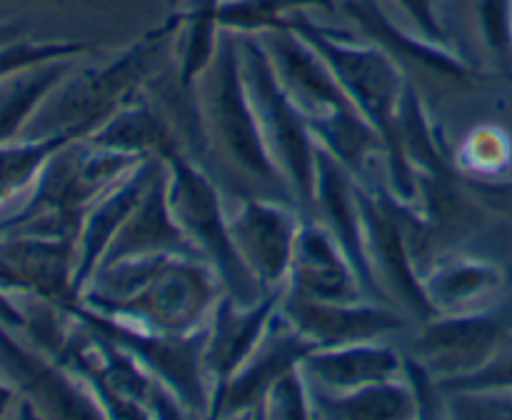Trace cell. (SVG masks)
Listing matches in <instances>:
<instances>
[{"label":"cell","instance_id":"1","mask_svg":"<svg viewBox=\"0 0 512 420\" xmlns=\"http://www.w3.org/2000/svg\"><path fill=\"white\" fill-rule=\"evenodd\" d=\"M223 293V280L203 258L158 253L100 265L80 300L143 333L193 335L208 325Z\"/></svg>","mask_w":512,"mask_h":420},{"label":"cell","instance_id":"2","mask_svg":"<svg viewBox=\"0 0 512 420\" xmlns=\"http://www.w3.org/2000/svg\"><path fill=\"white\" fill-rule=\"evenodd\" d=\"M185 28V13L175 10L158 28L140 35L123 53L108 63L73 73L43 100L28 125L25 138L70 133L75 138H88L110 115L118 113L150 80L160 73L168 60L173 38Z\"/></svg>","mask_w":512,"mask_h":420},{"label":"cell","instance_id":"3","mask_svg":"<svg viewBox=\"0 0 512 420\" xmlns=\"http://www.w3.org/2000/svg\"><path fill=\"white\" fill-rule=\"evenodd\" d=\"M285 28L303 35L315 50L333 68L335 78L343 85L348 98L360 110L365 120L383 138L385 145V170H388L390 193L398 195L405 203L418 200V180L413 170L403 160L398 140V108L403 100V90L408 85L403 70L373 43H358L350 33L330 30L313 23L300 10L285 20Z\"/></svg>","mask_w":512,"mask_h":420},{"label":"cell","instance_id":"4","mask_svg":"<svg viewBox=\"0 0 512 420\" xmlns=\"http://www.w3.org/2000/svg\"><path fill=\"white\" fill-rule=\"evenodd\" d=\"M145 158L100 148L90 140L63 145L35 178L23 208L0 220L3 235H45L78 240L85 213Z\"/></svg>","mask_w":512,"mask_h":420},{"label":"cell","instance_id":"5","mask_svg":"<svg viewBox=\"0 0 512 420\" xmlns=\"http://www.w3.org/2000/svg\"><path fill=\"white\" fill-rule=\"evenodd\" d=\"M203 105H200V125H203L205 145H215L235 168L248 173L260 183H283L278 165L260 133L258 115L243 70V50L240 35L233 30H220L218 48L205 70Z\"/></svg>","mask_w":512,"mask_h":420},{"label":"cell","instance_id":"6","mask_svg":"<svg viewBox=\"0 0 512 420\" xmlns=\"http://www.w3.org/2000/svg\"><path fill=\"white\" fill-rule=\"evenodd\" d=\"M168 168V203L180 230L195 253L218 273L223 288L235 303L253 305L265 295L230 233V213L213 180L188 153H175L163 160Z\"/></svg>","mask_w":512,"mask_h":420},{"label":"cell","instance_id":"7","mask_svg":"<svg viewBox=\"0 0 512 420\" xmlns=\"http://www.w3.org/2000/svg\"><path fill=\"white\" fill-rule=\"evenodd\" d=\"M243 70L265 145L300 208H313L318 140L295 100L280 83L260 35H240Z\"/></svg>","mask_w":512,"mask_h":420},{"label":"cell","instance_id":"8","mask_svg":"<svg viewBox=\"0 0 512 420\" xmlns=\"http://www.w3.org/2000/svg\"><path fill=\"white\" fill-rule=\"evenodd\" d=\"M510 338L512 310L490 305L473 313L435 315L420 323L408 355L440 383L478 373L508 348Z\"/></svg>","mask_w":512,"mask_h":420},{"label":"cell","instance_id":"9","mask_svg":"<svg viewBox=\"0 0 512 420\" xmlns=\"http://www.w3.org/2000/svg\"><path fill=\"white\" fill-rule=\"evenodd\" d=\"M338 8L360 28L368 43L378 45L410 83H423L430 88L465 90L483 80V75L465 58H460L450 45L435 43L420 33H408L385 15L378 0H335Z\"/></svg>","mask_w":512,"mask_h":420},{"label":"cell","instance_id":"10","mask_svg":"<svg viewBox=\"0 0 512 420\" xmlns=\"http://www.w3.org/2000/svg\"><path fill=\"white\" fill-rule=\"evenodd\" d=\"M280 83L308 120L310 130L333 123L350 113H360L335 78L323 55L295 30L275 28L260 35Z\"/></svg>","mask_w":512,"mask_h":420},{"label":"cell","instance_id":"11","mask_svg":"<svg viewBox=\"0 0 512 420\" xmlns=\"http://www.w3.org/2000/svg\"><path fill=\"white\" fill-rule=\"evenodd\" d=\"M78 240L45 235H3L0 238V288L58 308L78 303L75 288Z\"/></svg>","mask_w":512,"mask_h":420},{"label":"cell","instance_id":"12","mask_svg":"<svg viewBox=\"0 0 512 420\" xmlns=\"http://www.w3.org/2000/svg\"><path fill=\"white\" fill-rule=\"evenodd\" d=\"M300 223L298 210L275 200L243 198L230 213V233L240 258L265 293L288 288Z\"/></svg>","mask_w":512,"mask_h":420},{"label":"cell","instance_id":"13","mask_svg":"<svg viewBox=\"0 0 512 420\" xmlns=\"http://www.w3.org/2000/svg\"><path fill=\"white\" fill-rule=\"evenodd\" d=\"M280 315L313 348L380 340L405 328V318L390 303L370 298L353 300V303H330V300L305 298L290 288L280 300Z\"/></svg>","mask_w":512,"mask_h":420},{"label":"cell","instance_id":"14","mask_svg":"<svg viewBox=\"0 0 512 420\" xmlns=\"http://www.w3.org/2000/svg\"><path fill=\"white\" fill-rule=\"evenodd\" d=\"M0 370L35 405L38 415L53 418H105L88 385L48 353H35L15 343L0 325Z\"/></svg>","mask_w":512,"mask_h":420},{"label":"cell","instance_id":"15","mask_svg":"<svg viewBox=\"0 0 512 420\" xmlns=\"http://www.w3.org/2000/svg\"><path fill=\"white\" fill-rule=\"evenodd\" d=\"M310 350H315L313 345L280 315L278 308L268 333L260 340L248 363L213 398L210 418H263L265 395L270 385L285 370L303 363Z\"/></svg>","mask_w":512,"mask_h":420},{"label":"cell","instance_id":"16","mask_svg":"<svg viewBox=\"0 0 512 420\" xmlns=\"http://www.w3.org/2000/svg\"><path fill=\"white\" fill-rule=\"evenodd\" d=\"M285 290L288 288L265 293L253 305L235 303L228 293H223V298L218 300L208 325H205L203 353L205 375H208L213 398L255 353L278 313Z\"/></svg>","mask_w":512,"mask_h":420},{"label":"cell","instance_id":"17","mask_svg":"<svg viewBox=\"0 0 512 420\" xmlns=\"http://www.w3.org/2000/svg\"><path fill=\"white\" fill-rule=\"evenodd\" d=\"M313 208H318V220L325 223V228L335 235L340 248L345 250V255L353 263V268L358 270L365 295L370 300L390 303V298L383 293L378 278H375V270L368 258L358 178L348 168H343L333 155L325 153L323 148H318V180H315Z\"/></svg>","mask_w":512,"mask_h":420},{"label":"cell","instance_id":"18","mask_svg":"<svg viewBox=\"0 0 512 420\" xmlns=\"http://www.w3.org/2000/svg\"><path fill=\"white\" fill-rule=\"evenodd\" d=\"M288 288L305 298L330 303H353L368 298L358 270L353 268L335 235L318 218H303L300 223Z\"/></svg>","mask_w":512,"mask_h":420},{"label":"cell","instance_id":"19","mask_svg":"<svg viewBox=\"0 0 512 420\" xmlns=\"http://www.w3.org/2000/svg\"><path fill=\"white\" fill-rule=\"evenodd\" d=\"M160 168H163V160L160 158L140 160L113 188L105 190L95 200L93 208L85 213L83 228H80L78 235V265H75V288H78V293H83L85 285L93 280L95 270L103 263L110 243L118 235V230L123 228L125 220L130 218L135 205L140 203L150 180L155 178Z\"/></svg>","mask_w":512,"mask_h":420},{"label":"cell","instance_id":"20","mask_svg":"<svg viewBox=\"0 0 512 420\" xmlns=\"http://www.w3.org/2000/svg\"><path fill=\"white\" fill-rule=\"evenodd\" d=\"M405 365L408 355L383 343V338L335 345V348H315L303 360L310 385L330 393L400 380L405 378Z\"/></svg>","mask_w":512,"mask_h":420},{"label":"cell","instance_id":"21","mask_svg":"<svg viewBox=\"0 0 512 420\" xmlns=\"http://www.w3.org/2000/svg\"><path fill=\"white\" fill-rule=\"evenodd\" d=\"M508 273L490 260L470 255H438L420 275L423 293L435 315H458L490 308L508 285Z\"/></svg>","mask_w":512,"mask_h":420},{"label":"cell","instance_id":"22","mask_svg":"<svg viewBox=\"0 0 512 420\" xmlns=\"http://www.w3.org/2000/svg\"><path fill=\"white\" fill-rule=\"evenodd\" d=\"M158 253H190L198 255L180 230L178 220H175L173 210L168 203V168L155 173L150 180L148 190L143 193L140 203L125 220L123 228L110 243L108 253H105L103 263H118V260L128 258H143V255H158ZM200 258V255H198Z\"/></svg>","mask_w":512,"mask_h":420},{"label":"cell","instance_id":"23","mask_svg":"<svg viewBox=\"0 0 512 420\" xmlns=\"http://www.w3.org/2000/svg\"><path fill=\"white\" fill-rule=\"evenodd\" d=\"M85 140L135 158L168 160L175 153H188V145L180 138L175 123L150 98L148 88L140 90Z\"/></svg>","mask_w":512,"mask_h":420},{"label":"cell","instance_id":"24","mask_svg":"<svg viewBox=\"0 0 512 420\" xmlns=\"http://www.w3.org/2000/svg\"><path fill=\"white\" fill-rule=\"evenodd\" d=\"M313 388V385H310ZM315 418L325 420H410L420 418L418 398L408 378L330 393L313 388Z\"/></svg>","mask_w":512,"mask_h":420},{"label":"cell","instance_id":"25","mask_svg":"<svg viewBox=\"0 0 512 420\" xmlns=\"http://www.w3.org/2000/svg\"><path fill=\"white\" fill-rule=\"evenodd\" d=\"M75 58L53 60L0 80V143L15 140L43 100L68 78Z\"/></svg>","mask_w":512,"mask_h":420},{"label":"cell","instance_id":"26","mask_svg":"<svg viewBox=\"0 0 512 420\" xmlns=\"http://www.w3.org/2000/svg\"><path fill=\"white\" fill-rule=\"evenodd\" d=\"M75 135L58 133L43 138H20L0 143V203L10 200L35 183L40 170L63 145L73 143Z\"/></svg>","mask_w":512,"mask_h":420},{"label":"cell","instance_id":"27","mask_svg":"<svg viewBox=\"0 0 512 420\" xmlns=\"http://www.w3.org/2000/svg\"><path fill=\"white\" fill-rule=\"evenodd\" d=\"M305 8L338 10L335 0H223L218 13L220 30H233L238 35H263L268 30L283 28L285 20Z\"/></svg>","mask_w":512,"mask_h":420},{"label":"cell","instance_id":"28","mask_svg":"<svg viewBox=\"0 0 512 420\" xmlns=\"http://www.w3.org/2000/svg\"><path fill=\"white\" fill-rule=\"evenodd\" d=\"M453 160L468 178H498L512 160V140L498 125H478L460 140Z\"/></svg>","mask_w":512,"mask_h":420},{"label":"cell","instance_id":"29","mask_svg":"<svg viewBox=\"0 0 512 420\" xmlns=\"http://www.w3.org/2000/svg\"><path fill=\"white\" fill-rule=\"evenodd\" d=\"M263 418L280 420H308L315 418L313 388L305 375L303 363L285 370L265 395V413Z\"/></svg>","mask_w":512,"mask_h":420},{"label":"cell","instance_id":"30","mask_svg":"<svg viewBox=\"0 0 512 420\" xmlns=\"http://www.w3.org/2000/svg\"><path fill=\"white\" fill-rule=\"evenodd\" d=\"M93 53V45L73 43V40H50V43H30V40H15L0 48V80L20 73V70L35 68V65L53 63V60L80 58Z\"/></svg>","mask_w":512,"mask_h":420},{"label":"cell","instance_id":"31","mask_svg":"<svg viewBox=\"0 0 512 420\" xmlns=\"http://www.w3.org/2000/svg\"><path fill=\"white\" fill-rule=\"evenodd\" d=\"M480 35L495 63L512 70V0H478Z\"/></svg>","mask_w":512,"mask_h":420},{"label":"cell","instance_id":"32","mask_svg":"<svg viewBox=\"0 0 512 420\" xmlns=\"http://www.w3.org/2000/svg\"><path fill=\"white\" fill-rule=\"evenodd\" d=\"M445 418L512 420V393L510 390L445 393Z\"/></svg>","mask_w":512,"mask_h":420},{"label":"cell","instance_id":"33","mask_svg":"<svg viewBox=\"0 0 512 420\" xmlns=\"http://www.w3.org/2000/svg\"><path fill=\"white\" fill-rule=\"evenodd\" d=\"M443 393H490V390H510L512 393V350L505 348L493 363L480 368L478 373L463 378L440 380Z\"/></svg>","mask_w":512,"mask_h":420},{"label":"cell","instance_id":"34","mask_svg":"<svg viewBox=\"0 0 512 420\" xmlns=\"http://www.w3.org/2000/svg\"><path fill=\"white\" fill-rule=\"evenodd\" d=\"M393 3L400 5V10L408 15L420 35L435 40V43L450 45L448 30L440 18V0H393Z\"/></svg>","mask_w":512,"mask_h":420},{"label":"cell","instance_id":"35","mask_svg":"<svg viewBox=\"0 0 512 420\" xmlns=\"http://www.w3.org/2000/svg\"><path fill=\"white\" fill-rule=\"evenodd\" d=\"M468 183L485 213L508 220L512 228V183L495 178H468Z\"/></svg>","mask_w":512,"mask_h":420},{"label":"cell","instance_id":"36","mask_svg":"<svg viewBox=\"0 0 512 420\" xmlns=\"http://www.w3.org/2000/svg\"><path fill=\"white\" fill-rule=\"evenodd\" d=\"M5 5H33V8H88L115 13V10L128 8L133 0H0Z\"/></svg>","mask_w":512,"mask_h":420},{"label":"cell","instance_id":"37","mask_svg":"<svg viewBox=\"0 0 512 420\" xmlns=\"http://www.w3.org/2000/svg\"><path fill=\"white\" fill-rule=\"evenodd\" d=\"M25 35L23 25L18 23H0V48L8 43H15V40H20Z\"/></svg>","mask_w":512,"mask_h":420},{"label":"cell","instance_id":"38","mask_svg":"<svg viewBox=\"0 0 512 420\" xmlns=\"http://www.w3.org/2000/svg\"><path fill=\"white\" fill-rule=\"evenodd\" d=\"M180 3H183V0H168L170 13H175V10H180Z\"/></svg>","mask_w":512,"mask_h":420},{"label":"cell","instance_id":"39","mask_svg":"<svg viewBox=\"0 0 512 420\" xmlns=\"http://www.w3.org/2000/svg\"><path fill=\"white\" fill-rule=\"evenodd\" d=\"M508 278H510V280H512V273H510V275H508Z\"/></svg>","mask_w":512,"mask_h":420}]
</instances>
